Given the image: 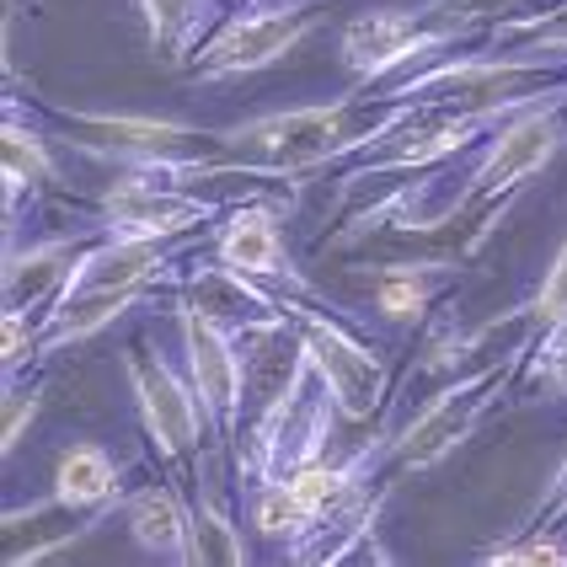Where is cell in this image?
I'll use <instances>...</instances> for the list:
<instances>
[{"label": "cell", "instance_id": "cell-1", "mask_svg": "<svg viewBox=\"0 0 567 567\" xmlns=\"http://www.w3.org/2000/svg\"><path fill=\"white\" fill-rule=\"evenodd\" d=\"M530 353L536 348H508V353H493L487 364H476L466 375H455L429 408L412 417L408 429L391 434L385 466H396V472H429V466H440L444 455H455L508 402L514 380H525Z\"/></svg>", "mask_w": 567, "mask_h": 567}, {"label": "cell", "instance_id": "cell-2", "mask_svg": "<svg viewBox=\"0 0 567 567\" xmlns=\"http://www.w3.org/2000/svg\"><path fill=\"white\" fill-rule=\"evenodd\" d=\"M43 113L70 134L75 151L107 166H188V161L220 156V128L177 124V118H140V113H92V107H64L43 102Z\"/></svg>", "mask_w": 567, "mask_h": 567}, {"label": "cell", "instance_id": "cell-3", "mask_svg": "<svg viewBox=\"0 0 567 567\" xmlns=\"http://www.w3.org/2000/svg\"><path fill=\"white\" fill-rule=\"evenodd\" d=\"M124 375L128 391H134V408H140V423L156 444V455L172 466V472H188L193 482L204 476V429H209V412L198 402L193 380H183L166 359H156V343L140 338V343L124 353Z\"/></svg>", "mask_w": 567, "mask_h": 567}, {"label": "cell", "instance_id": "cell-4", "mask_svg": "<svg viewBox=\"0 0 567 567\" xmlns=\"http://www.w3.org/2000/svg\"><path fill=\"white\" fill-rule=\"evenodd\" d=\"M172 311L183 327V359L198 402L209 412V440L236 450L241 423H247V370H241V343L225 332L215 316L193 300L188 289H172Z\"/></svg>", "mask_w": 567, "mask_h": 567}, {"label": "cell", "instance_id": "cell-5", "mask_svg": "<svg viewBox=\"0 0 567 567\" xmlns=\"http://www.w3.org/2000/svg\"><path fill=\"white\" fill-rule=\"evenodd\" d=\"M311 0H252L247 11L225 17L215 38L198 43V54L188 64V81H236V75H257L274 60H284L306 32L316 28Z\"/></svg>", "mask_w": 567, "mask_h": 567}, {"label": "cell", "instance_id": "cell-6", "mask_svg": "<svg viewBox=\"0 0 567 567\" xmlns=\"http://www.w3.org/2000/svg\"><path fill=\"white\" fill-rule=\"evenodd\" d=\"M289 321L306 343V359H311L316 380L332 391V402L348 423H370L380 408H385V391H391V370L375 348H364L343 321H332L327 311H316L306 300L289 295Z\"/></svg>", "mask_w": 567, "mask_h": 567}, {"label": "cell", "instance_id": "cell-7", "mask_svg": "<svg viewBox=\"0 0 567 567\" xmlns=\"http://www.w3.org/2000/svg\"><path fill=\"white\" fill-rule=\"evenodd\" d=\"M567 140V102H536L525 113H508L504 124L482 140V161L466 177V188L455 193L461 209H487L519 193V183H530L546 161L557 156V145Z\"/></svg>", "mask_w": 567, "mask_h": 567}, {"label": "cell", "instance_id": "cell-8", "mask_svg": "<svg viewBox=\"0 0 567 567\" xmlns=\"http://www.w3.org/2000/svg\"><path fill=\"white\" fill-rule=\"evenodd\" d=\"M450 43H444L440 32L423 22V11L417 6H385V11H359L343 32H338V60L353 70V81H359V92H370V86H385L391 75H402L412 70L417 60H429V54H444Z\"/></svg>", "mask_w": 567, "mask_h": 567}, {"label": "cell", "instance_id": "cell-9", "mask_svg": "<svg viewBox=\"0 0 567 567\" xmlns=\"http://www.w3.org/2000/svg\"><path fill=\"white\" fill-rule=\"evenodd\" d=\"M209 257H220L225 268H236V274H252V279L274 284L284 295H311V284L300 279L295 257L284 252L279 209H268V204H236L230 215H220Z\"/></svg>", "mask_w": 567, "mask_h": 567}, {"label": "cell", "instance_id": "cell-10", "mask_svg": "<svg viewBox=\"0 0 567 567\" xmlns=\"http://www.w3.org/2000/svg\"><path fill=\"white\" fill-rule=\"evenodd\" d=\"M81 236H54V241H32V247H6V311L17 316H32L38 327H43V316L60 306L64 284H70V268H75V257H81Z\"/></svg>", "mask_w": 567, "mask_h": 567}, {"label": "cell", "instance_id": "cell-11", "mask_svg": "<svg viewBox=\"0 0 567 567\" xmlns=\"http://www.w3.org/2000/svg\"><path fill=\"white\" fill-rule=\"evenodd\" d=\"M151 289H156V284H124V289H70L60 306L43 316V327H38V359H49V353H60V348H70V343L96 338L102 327H113L124 311H134Z\"/></svg>", "mask_w": 567, "mask_h": 567}, {"label": "cell", "instance_id": "cell-12", "mask_svg": "<svg viewBox=\"0 0 567 567\" xmlns=\"http://www.w3.org/2000/svg\"><path fill=\"white\" fill-rule=\"evenodd\" d=\"M0 183H6V220H17L22 198L38 188H64L49 134L22 118L17 102H6V128H0Z\"/></svg>", "mask_w": 567, "mask_h": 567}, {"label": "cell", "instance_id": "cell-13", "mask_svg": "<svg viewBox=\"0 0 567 567\" xmlns=\"http://www.w3.org/2000/svg\"><path fill=\"white\" fill-rule=\"evenodd\" d=\"M124 466L113 461V450L102 444H70L54 466V493L49 508L70 514H102V508H124Z\"/></svg>", "mask_w": 567, "mask_h": 567}, {"label": "cell", "instance_id": "cell-14", "mask_svg": "<svg viewBox=\"0 0 567 567\" xmlns=\"http://www.w3.org/2000/svg\"><path fill=\"white\" fill-rule=\"evenodd\" d=\"M128 536L140 540L151 557H172V563H193V504L177 498L172 482L140 487L124 498Z\"/></svg>", "mask_w": 567, "mask_h": 567}, {"label": "cell", "instance_id": "cell-15", "mask_svg": "<svg viewBox=\"0 0 567 567\" xmlns=\"http://www.w3.org/2000/svg\"><path fill=\"white\" fill-rule=\"evenodd\" d=\"M140 11H145L156 54H177V60L198 54V32H204V17H209V0H140Z\"/></svg>", "mask_w": 567, "mask_h": 567}, {"label": "cell", "instance_id": "cell-16", "mask_svg": "<svg viewBox=\"0 0 567 567\" xmlns=\"http://www.w3.org/2000/svg\"><path fill=\"white\" fill-rule=\"evenodd\" d=\"M247 557H252V551H247V540L236 530V519H230L209 493H198V498H193V563L236 567V563H247Z\"/></svg>", "mask_w": 567, "mask_h": 567}, {"label": "cell", "instance_id": "cell-17", "mask_svg": "<svg viewBox=\"0 0 567 567\" xmlns=\"http://www.w3.org/2000/svg\"><path fill=\"white\" fill-rule=\"evenodd\" d=\"M434 268H380L375 284V306L385 321H417L434 300Z\"/></svg>", "mask_w": 567, "mask_h": 567}, {"label": "cell", "instance_id": "cell-18", "mask_svg": "<svg viewBox=\"0 0 567 567\" xmlns=\"http://www.w3.org/2000/svg\"><path fill=\"white\" fill-rule=\"evenodd\" d=\"M525 311H530L540 338L557 332V327H567V236H563V247H557V257H551V268H546V279H540V289L530 295Z\"/></svg>", "mask_w": 567, "mask_h": 567}, {"label": "cell", "instance_id": "cell-19", "mask_svg": "<svg viewBox=\"0 0 567 567\" xmlns=\"http://www.w3.org/2000/svg\"><path fill=\"white\" fill-rule=\"evenodd\" d=\"M43 396H49V385L38 380V385H22V380H11L6 385V423H0V455H17V444L28 434V423L43 412Z\"/></svg>", "mask_w": 567, "mask_h": 567}, {"label": "cell", "instance_id": "cell-20", "mask_svg": "<svg viewBox=\"0 0 567 567\" xmlns=\"http://www.w3.org/2000/svg\"><path fill=\"white\" fill-rule=\"evenodd\" d=\"M525 380H530V385H546L551 396H567V327L546 332L536 343L530 364H525Z\"/></svg>", "mask_w": 567, "mask_h": 567}, {"label": "cell", "instance_id": "cell-21", "mask_svg": "<svg viewBox=\"0 0 567 567\" xmlns=\"http://www.w3.org/2000/svg\"><path fill=\"white\" fill-rule=\"evenodd\" d=\"M508 49H540V54H567V0H557L536 28H525Z\"/></svg>", "mask_w": 567, "mask_h": 567}, {"label": "cell", "instance_id": "cell-22", "mask_svg": "<svg viewBox=\"0 0 567 567\" xmlns=\"http://www.w3.org/2000/svg\"><path fill=\"white\" fill-rule=\"evenodd\" d=\"M546 519H551V525H557V519H567V461L557 466L551 487H546V498H540L536 514L525 519V530H519V536H536V530H546Z\"/></svg>", "mask_w": 567, "mask_h": 567}, {"label": "cell", "instance_id": "cell-23", "mask_svg": "<svg viewBox=\"0 0 567 567\" xmlns=\"http://www.w3.org/2000/svg\"><path fill=\"white\" fill-rule=\"evenodd\" d=\"M487 563H567V546H557V540H530V546L508 540L498 551H487Z\"/></svg>", "mask_w": 567, "mask_h": 567}]
</instances>
